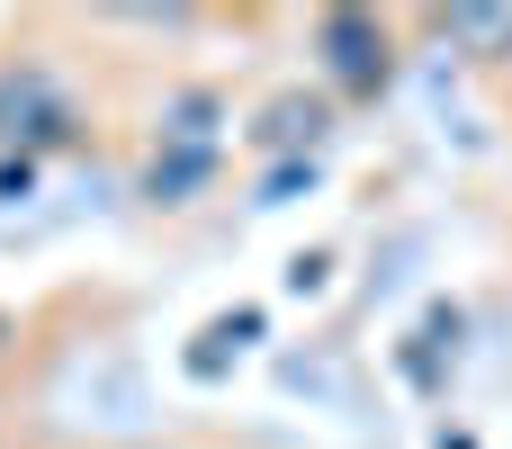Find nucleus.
Here are the masks:
<instances>
[{"label": "nucleus", "mask_w": 512, "mask_h": 449, "mask_svg": "<svg viewBox=\"0 0 512 449\" xmlns=\"http://www.w3.org/2000/svg\"><path fill=\"white\" fill-rule=\"evenodd\" d=\"M9 333H18V315H0V351H9Z\"/></svg>", "instance_id": "1"}]
</instances>
